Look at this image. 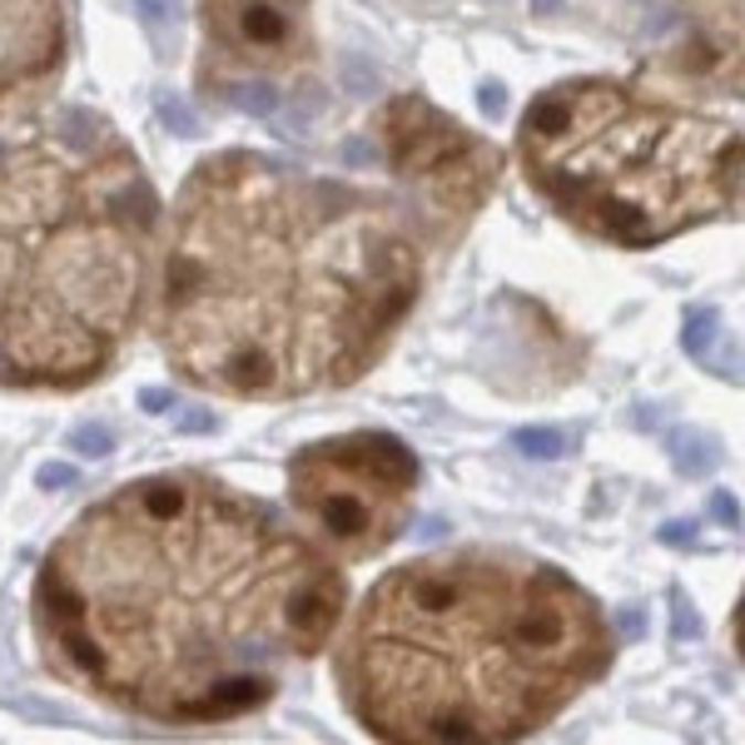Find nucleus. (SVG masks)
<instances>
[{
    "label": "nucleus",
    "instance_id": "obj_17",
    "mask_svg": "<svg viewBox=\"0 0 745 745\" xmlns=\"http://www.w3.org/2000/svg\"><path fill=\"white\" fill-rule=\"evenodd\" d=\"M75 467H70V462H45V467H40V472H35V482L40 487H75Z\"/></svg>",
    "mask_w": 745,
    "mask_h": 745
},
{
    "label": "nucleus",
    "instance_id": "obj_21",
    "mask_svg": "<svg viewBox=\"0 0 745 745\" xmlns=\"http://www.w3.org/2000/svg\"><path fill=\"white\" fill-rule=\"evenodd\" d=\"M477 99H482L487 119H497V115L507 109V95H502V85H497V79H487V85H482V95H477Z\"/></svg>",
    "mask_w": 745,
    "mask_h": 745
},
{
    "label": "nucleus",
    "instance_id": "obj_14",
    "mask_svg": "<svg viewBox=\"0 0 745 745\" xmlns=\"http://www.w3.org/2000/svg\"><path fill=\"white\" fill-rule=\"evenodd\" d=\"M65 443L75 447L79 457H95V462H99V457L115 453V433H109L105 423H75V427H70Z\"/></svg>",
    "mask_w": 745,
    "mask_h": 745
},
{
    "label": "nucleus",
    "instance_id": "obj_19",
    "mask_svg": "<svg viewBox=\"0 0 745 745\" xmlns=\"http://www.w3.org/2000/svg\"><path fill=\"white\" fill-rule=\"evenodd\" d=\"M671 631H675V636H695V631H701V621H695V611H691V602H685V596H675V621H671Z\"/></svg>",
    "mask_w": 745,
    "mask_h": 745
},
{
    "label": "nucleus",
    "instance_id": "obj_8",
    "mask_svg": "<svg viewBox=\"0 0 745 745\" xmlns=\"http://www.w3.org/2000/svg\"><path fill=\"white\" fill-rule=\"evenodd\" d=\"M204 65L199 85L219 99L244 79L278 85L313 55V0H199Z\"/></svg>",
    "mask_w": 745,
    "mask_h": 745
},
{
    "label": "nucleus",
    "instance_id": "obj_7",
    "mask_svg": "<svg viewBox=\"0 0 745 745\" xmlns=\"http://www.w3.org/2000/svg\"><path fill=\"white\" fill-rule=\"evenodd\" d=\"M373 129L383 164L417 199V219H423L427 238L443 244V238L462 234L502 174V155L492 139L472 135L453 115L427 105L423 95H393L377 109Z\"/></svg>",
    "mask_w": 745,
    "mask_h": 745
},
{
    "label": "nucleus",
    "instance_id": "obj_2",
    "mask_svg": "<svg viewBox=\"0 0 745 745\" xmlns=\"http://www.w3.org/2000/svg\"><path fill=\"white\" fill-rule=\"evenodd\" d=\"M417 294L423 254L397 199L219 149L174 199L159 343L204 393L288 403L358 383Z\"/></svg>",
    "mask_w": 745,
    "mask_h": 745
},
{
    "label": "nucleus",
    "instance_id": "obj_12",
    "mask_svg": "<svg viewBox=\"0 0 745 745\" xmlns=\"http://www.w3.org/2000/svg\"><path fill=\"white\" fill-rule=\"evenodd\" d=\"M715 333H721V313H715L711 304H695L691 313H685V323H681V348L691 358H705V348H711Z\"/></svg>",
    "mask_w": 745,
    "mask_h": 745
},
{
    "label": "nucleus",
    "instance_id": "obj_11",
    "mask_svg": "<svg viewBox=\"0 0 745 745\" xmlns=\"http://www.w3.org/2000/svg\"><path fill=\"white\" fill-rule=\"evenodd\" d=\"M512 443H517V453L536 457V462H552V457H566L572 437H566L562 427H542V423H532V427H517Z\"/></svg>",
    "mask_w": 745,
    "mask_h": 745
},
{
    "label": "nucleus",
    "instance_id": "obj_6",
    "mask_svg": "<svg viewBox=\"0 0 745 745\" xmlns=\"http://www.w3.org/2000/svg\"><path fill=\"white\" fill-rule=\"evenodd\" d=\"M288 502L343 562L377 556L403 536L417 497V457L393 433H338L304 443L284 467Z\"/></svg>",
    "mask_w": 745,
    "mask_h": 745
},
{
    "label": "nucleus",
    "instance_id": "obj_16",
    "mask_svg": "<svg viewBox=\"0 0 745 745\" xmlns=\"http://www.w3.org/2000/svg\"><path fill=\"white\" fill-rule=\"evenodd\" d=\"M343 85L358 89V95H368V89H377V70H368L363 60L348 55V60H343Z\"/></svg>",
    "mask_w": 745,
    "mask_h": 745
},
{
    "label": "nucleus",
    "instance_id": "obj_26",
    "mask_svg": "<svg viewBox=\"0 0 745 745\" xmlns=\"http://www.w3.org/2000/svg\"><path fill=\"white\" fill-rule=\"evenodd\" d=\"M636 6H646V0H636Z\"/></svg>",
    "mask_w": 745,
    "mask_h": 745
},
{
    "label": "nucleus",
    "instance_id": "obj_23",
    "mask_svg": "<svg viewBox=\"0 0 745 745\" xmlns=\"http://www.w3.org/2000/svg\"><path fill=\"white\" fill-rule=\"evenodd\" d=\"M179 427H184V433H214V417H209V413H189V417H179Z\"/></svg>",
    "mask_w": 745,
    "mask_h": 745
},
{
    "label": "nucleus",
    "instance_id": "obj_3",
    "mask_svg": "<svg viewBox=\"0 0 745 745\" xmlns=\"http://www.w3.org/2000/svg\"><path fill=\"white\" fill-rule=\"evenodd\" d=\"M616 661L602 602L512 546H453L368 586L338 691L393 745H507L546 731Z\"/></svg>",
    "mask_w": 745,
    "mask_h": 745
},
{
    "label": "nucleus",
    "instance_id": "obj_25",
    "mask_svg": "<svg viewBox=\"0 0 745 745\" xmlns=\"http://www.w3.org/2000/svg\"><path fill=\"white\" fill-rule=\"evenodd\" d=\"M556 6H562V0H532V10H536V15H552Z\"/></svg>",
    "mask_w": 745,
    "mask_h": 745
},
{
    "label": "nucleus",
    "instance_id": "obj_22",
    "mask_svg": "<svg viewBox=\"0 0 745 745\" xmlns=\"http://www.w3.org/2000/svg\"><path fill=\"white\" fill-rule=\"evenodd\" d=\"M616 621H621V636H631V641H636V636H646V616L636 611V606H626Z\"/></svg>",
    "mask_w": 745,
    "mask_h": 745
},
{
    "label": "nucleus",
    "instance_id": "obj_15",
    "mask_svg": "<svg viewBox=\"0 0 745 745\" xmlns=\"http://www.w3.org/2000/svg\"><path fill=\"white\" fill-rule=\"evenodd\" d=\"M155 105H159V119H164V125L174 129V135H194V129H199V125H194V115L184 109V99L169 95V89H159Z\"/></svg>",
    "mask_w": 745,
    "mask_h": 745
},
{
    "label": "nucleus",
    "instance_id": "obj_24",
    "mask_svg": "<svg viewBox=\"0 0 745 745\" xmlns=\"http://www.w3.org/2000/svg\"><path fill=\"white\" fill-rule=\"evenodd\" d=\"M661 542H695V532H691V522H671V526H666V532H661Z\"/></svg>",
    "mask_w": 745,
    "mask_h": 745
},
{
    "label": "nucleus",
    "instance_id": "obj_13",
    "mask_svg": "<svg viewBox=\"0 0 745 745\" xmlns=\"http://www.w3.org/2000/svg\"><path fill=\"white\" fill-rule=\"evenodd\" d=\"M139 20H145L155 45H174L179 35V0H139Z\"/></svg>",
    "mask_w": 745,
    "mask_h": 745
},
{
    "label": "nucleus",
    "instance_id": "obj_9",
    "mask_svg": "<svg viewBox=\"0 0 745 745\" xmlns=\"http://www.w3.org/2000/svg\"><path fill=\"white\" fill-rule=\"evenodd\" d=\"M70 25L60 0H0V129L25 119L65 70Z\"/></svg>",
    "mask_w": 745,
    "mask_h": 745
},
{
    "label": "nucleus",
    "instance_id": "obj_20",
    "mask_svg": "<svg viewBox=\"0 0 745 745\" xmlns=\"http://www.w3.org/2000/svg\"><path fill=\"white\" fill-rule=\"evenodd\" d=\"M139 407H145V413H169V407H174V393H169V387H145V393H139Z\"/></svg>",
    "mask_w": 745,
    "mask_h": 745
},
{
    "label": "nucleus",
    "instance_id": "obj_5",
    "mask_svg": "<svg viewBox=\"0 0 745 745\" xmlns=\"http://www.w3.org/2000/svg\"><path fill=\"white\" fill-rule=\"evenodd\" d=\"M517 155L566 224L616 248H656L741 199L731 119L606 75L542 89L522 115Z\"/></svg>",
    "mask_w": 745,
    "mask_h": 745
},
{
    "label": "nucleus",
    "instance_id": "obj_4",
    "mask_svg": "<svg viewBox=\"0 0 745 745\" xmlns=\"http://www.w3.org/2000/svg\"><path fill=\"white\" fill-rule=\"evenodd\" d=\"M159 199L105 115L60 105L0 135V387L75 393L145 313Z\"/></svg>",
    "mask_w": 745,
    "mask_h": 745
},
{
    "label": "nucleus",
    "instance_id": "obj_1",
    "mask_svg": "<svg viewBox=\"0 0 745 745\" xmlns=\"http://www.w3.org/2000/svg\"><path fill=\"white\" fill-rule=\"evenodd\" d=\"M348 606L338 562L268 502L174 467L119 482L35 572L45 661L155 725H219L268 705Z\"/></svg>",
    "mask_w": 745,
    "mask_h": 745
},
{
    "label": "nucleus",
    "instance_id": "obj_10",
    "mask_svg": "<svg viewBox=\"0 0 745 745\" xmlns=\"http://www.w3.org/2000/svg\"><path fill=\"white\" fill-rule=\"evenodd\" d=\"M671 462L681 477H711L721 467V443L711 433H701V427H685L671 443Z\"/></svg>",
    "mask_w": 745,
    "mask_h": 745
},
{
    "label": "nucleus",
    "instance_id": "obj_18",
    "mask_svg": "<svg viewBox=\"0 0 745 745\" xmlns=\"http://www.w3.org/2000/svg\"><path fill=\"white\" fill-rule=\"evenodd\" d=\"M711 517H715V522H725V526L735 532V526H741V502H735L731 492H715V497H711Z\"/></svg>",
    "mask_w": 745,
    "mask_h": 745
}]
</instances>
